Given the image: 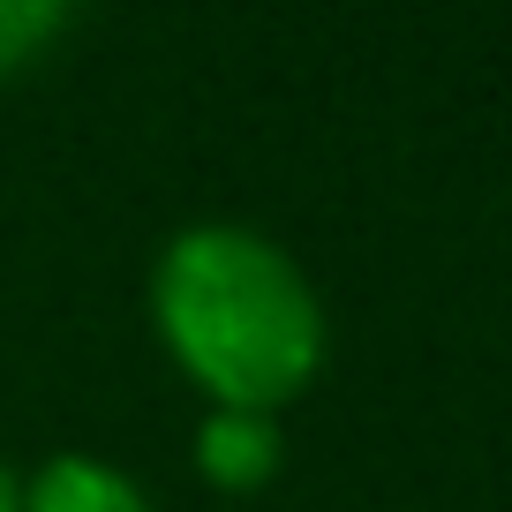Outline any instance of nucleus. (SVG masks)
I'll return each instance as SVG.
<instances>
[{"instance_id": "nucleus-1", "label": "nucleus", "mask_w": 512, "mask_h": 512, "mask_svg": "<svg viewBox=\"0 0 512 512\" xmlns=\"http://www.w3.org/2000/svg\"><path fill=\"white\" fill-rule=\"evenodd\" d=\"M151 324L211 407L272 415L324 369V302L272 234L196 219L159 249Z\"/></svg>"}, {"instance_id": "nucleus-2", "label": "nucleus", "mask_w": 512, "mask_h": 512, "mask_svg": "<svg viewBox=\"0 0 512 512\" xmlns=\"http://www.w3.org/2000/svg\"><path fill=\"white\" fill-rule=\"evenodd\" d=\"M196 475L211 482V490H264V482L279 475V460H287V437H279L272 415H256V407H211L204 422H196Z\"/></svg>"}, {"instance_id": "nucleus-3", "label": "nucleus", "mask_w": 512, "mask_h": 512, "mask_svg": "<svg viewBox=\"0 0 512 512\" xmlns=\"http://www.w3.org/2000/svg\"><path fill=\"white\" fill-rule=\"evenodd\" d=\"M23 512H159L144 482L128 467L98 460V452H53L31 482H23Z\"/></svg>"}, {"instance_id": "nucleus-4", "label": "nucleus", "mask_w": 512, "mask_h": 512, "mask_svg": "<svg viewBox=\"0 0 512 512\" xmlns=\"http://www.w3.org/2000/svg\"><path fill=\"white\" fill-rule=\"evenodd\" d=\"M68 23H76V8H68V0H0V76L31 68L38 53L68 31Z\"/></svg>"}, {"instance_id": "nucleus-5", "label": "nucleus", "mask_w": 512, "mask_h": 512, "mask_svg": "<svg viewBox=\"0 0 512 512\" xmlns=\"http://www.w3.org/2000/svg\"><path fill=\"white\" fill-rule=\"evenodd\" d=\"M0 512H23V482L8 475V460H0Z\"/></svg>"}]
</instances>
